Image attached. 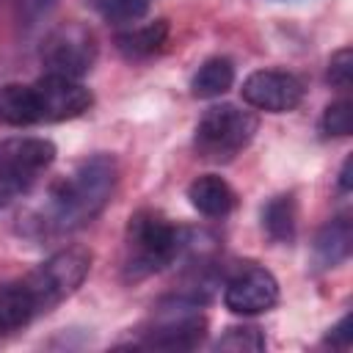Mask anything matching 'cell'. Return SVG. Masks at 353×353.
<instances>
[{
    "mask_svg": "<svg viewBox=\"0 0 353 353\" xmlns=\"http://www.w3.org/2000/svg\"><path fill=\"white\" fill-rule=\"evenodd\" d=\"M119 185V160L108 152H94L55 176L17 215V234L33 245L55 243L88 226L110 204Z\"/></svg>",
    "mask_w": 353,
    "mask_h": 353,
    "instance_id": "cell-1",
    "label": "cell"
},
{
    "mask_svg": "<svg viewBox=\"0 0 353 353\" xmlns=\"http://www.w3.org/2000/svg\"><path fill=\"white\" fill-rule=\"evenodd\" d=\"M199 234L201 232L168 221L160 210L143 207L132 212L124 229L121 279L135 284L165 270L168 265H176L196 248Z\"/></svg>",
    "mask_w": 353,
    "mask_h": 353,
    "instance_id": "cell-2",
    "label": "cell"
},
{
    "mask_svg": "<svg viewBox=\"0 0 353 353\" xmlns=\"http://www.w3.org/2000/svg\"><path fill=\"white\" fill-rule=\"evenodd\" d=\"M91 88L61 74H41L33 83L0 85V124L8 127L69 121L91 110Z\"/></svg>",
    "mask_w": 353,
    "mask_h": 353,
    "instance_id": "cell-3",
    "label": "cell"
},
{
    "mask_svg": "<svg viewBox=\"0 0 353 353\" xmlns=\"http://www.w3.org/2000/svg\"><path fill=\"white\" fill-rule=\"evenodd\" d=\"M207 336V317L201 314V301L190 295L165 298L154 314L135 328L130 339L132 347H154V350H193Z\"/></svg>",
    "mask_w": 353,
    "mask_h": 353,
    "instance_id": "cell-4",
    "label": "cell"
},
{
    "mask_svg": "<svg viewBox=\"0 0 353 353\" xmlns=\"http://www.w3.org/2000/svg\"><path fill=\"white\" fill-rule=\"evenodd\" d=\"M259 119L256 113L237 108L232 102L210 105L193 130V149L199 157L212 163H229L240 154L256 135Z\"/></svg>",
    "mask_w": 353,
    "mask_h": 353,
    "instance_id": "cell-5",
    "label": "cell"
},
{
    "mask_svg": "<svg viewBox=\"0 0 353 353\" xmlns=\"http://www.w3.org/2000/svg\"><path fill=\"white\" fill-rule=\"evenodd\" d=\"M55 143L36 135L0 141V207L25 196L39 176L52 165Z\"/></svg>",
    "mask_w": 353,
    "mask_h": 353,
    "instance_id": "cell-6",
    "label": "cell"
},
{
    "mask_svg": "<svg viewBox=\"0 0 353 353\" xmlns=\"http://www.w3.org/2000/svg\"><path fill=\"white\" fill-rule=\"evenodd\" d=\"M99 44L88 25L80 22H63L52 28L39 50V61L44 66V74H61L69 80H80L88 74L97 63Z\"/></svg>",
    "mask_w": 353,
    "mask_h": 353,
    "instance_id": "cell-7",
    "label": "cell"
},
{
    "mask_svg": "<svg viewBox=\"0 0 353 353\" xmlns=\"http://www.w3.org/2000/svg\"><path fill=\"white\" fill-rule=\"evenodd\" d=\"M58 303L36 276V270L0 281V336H11L22 328H28L41 314L52 312Z\"/></svg>",
    "mask_w": 353,
    "mask_h": 353,
    "instance_id": "cell-8",
    "label": "cell"
},
{
    "mask_svg": "<svg viewBox=\"0 0 353 353\" xmlns=\"http://www.w3.org/2000/svg\"><path fill=\"white\" fill-rule=\"evenodd\" d=\"M276 303H279V281L268 268L256 262L237 265L223 281V306L232 314L254 317L270 312Z\"/></svg>",
    "mask_w": 353,
    "mask_h": 353,
    "instance_id": "cell-9",
    "label": "cell"
},
{
    "mask_svg": "<svg viewBox=\"0 0 353 353\" xmlns=\"http://www.w3.org/2000/svg\"><path fill=\"white\" fill-rule=\"evenodd\" d=\"M243 99L265 113H290L303 102V83L287 69H256L243 80Z\"/></svg>",
    "mask_w": 353,
    "mask_h": 353,
    "instance_id": "cell-10",
    "label": "cell"
},
{
    "mask_svg": "<svg viewBox=\"0 0 353 353\" xmlns=\"http://www.w3.org/2000/svg\"><path fill=\"white\" fill-rule=\"evenodd\" d=\"M353 248V223L347 215H336L320 226L312 243V262L317 270H331L350 256Z\"/></svg>",
    "mask_w": 353,
    "mask_h": 353,
    "instance_id": "cell-11",
    "label": "cell"
},
{
    "mask_svg": "<svg viewBox=\"0 0 353 353\" xmlns=\"http://www.w3.org/2000/svg\"><path fill=\"white\" fill-rule=\"evenodd\" d=\"M188 201L207 218H226L237 207L234 188L218 174H201L188 185Z\"/></svg>",
    "mask_w": 353,
    "mask_h": 353,
    "instance_id": "cell-12",
    "label": "cell"
},
{
    "mask_svg": "<svg viewBox=\"0 0 353 353\" xmlns=\"http://www.w3.org/2000/svg\"><path fill=\"white\" fill-rule=\"evenodd\" d=\"M168 22L165 19H154L146 25H132L127 30H121L116 36V50L127 58V61H149L157 52H163L165 41H168Z\"/></svg>",
    "mask_w": 353,
    "mask_h": 353,
    "instance_id": "cell-13",
    "label": "cell"
},
{
    "mask_svg": "<svg viewBox=\"0 0 353 353\" xmlns=\"http://www.w3.org/2000/svg\"><path fill=\"white\" fill-rule=\"evenodd\" d=\"M234 85V63L223 55L207 58L190 77V94L196 99H215Z\"/></svg>",
    "mask_w": 353,
    "mask_h": 353,
    "instance_id": "cell-14",
    "label": "cell"
},
{
    "mask_svg": "<svg viewBox=\"0 0 353 353\" xmlns=\"http://www.w3.org/2000/svg\"><path fill=\"white\" fill-rule=\"evenodd\" d=\"M262 229L276 243H292L298 232V204L292 193H279L262 207Z\"/></svg>",
    "mask_w": 353,
    "mask_h": 353,
    "instance_id": "cell-15",
    "label": "cell"
},
{
    "mask_svg": "<svg viewBox=\"0 0 353 353\" xmlns=\"http://www.w3.org/2000/svg\"><path fill=\"white\" fill-rule=\"evenodd\" d=\"M91 6H94V8L99 11V17H105L108 22L124 25V22H138V19L149 11L152 0H91Z\"/></svg>",
    "mask_w": 353,
    "mask_h": 353,
    "instance_id": "cell-16",
    "label": "cell"
},
{
    "mask_svg": "<svg viewBox=\"0 0 353 353\" xmlns=\"http://www.w3.org/2000/svg\"><path fill=\"white\" fill-rule=\"evenodd\" d=\"M317 130L323 138H345L350 135V102L347 99H336L331 105H325Z\"/></svg>",
    "mask_w": 353,
    "mask_h": 353,
    "instance_id": "cell-17",
    "label": "cell"
},
{
    "mask_svg": "<svg viewBox=\"0 0 353 353\" xmlns=\"http://www.w3.org/2000/svg\"><path fill=\"white\" fill-rule=\"evenodd\" d=\"M265 334L256 325H234L215 342L218 350H265Z\"/></svg>",
    "mask_w": 353,
    "mask_h": 353,
    "instance_id": "cell-18",
    "label": "cell"
},
{
    "mask_svg": "<svg viewBox=\"0 0 353 353\" xmlns=\"http://www.w3.org/2000/svg\"><path fill=\"white\" fill-rule=\"evenodd\" d=\"M325 80H328L336 91H347V88H350V80H353V52H350V47H339V50L328 58Z\"/></svg>",
    "mask_w": 353,
    "mask_h": 353,
    "instance_id": "cell-19",
    "label": "cell"
},
{
    "mask_svg": "<svg viewBox=\"0 0 353 353\" xmlns=\"http://www.w3.org/2000/svg\"><path fill=\"white\" fill-rule=\"evenodd\" d=\"M58 0H19V19L22 25L33 28L36 22H41L52 8H55Z\"/></svg>",
    "mask_w": 353,
    "mask_h": 353,
    "instance_id": "cell-20",
    "label": "cell"
},
{
    "mask_svg": "<svg viewBox=\"0 0 353 353\" xmlns=\"http://www.w3.org/2000/svg\"><path fill=\"white\" fill-rule=\"evenodd\" d=\"M325 345H331V347H347L350 345V314H345L334 328H328Z\"/></svg>",
    "mask_w": 353,
    "mask_h": 353,
    "instance_id": "cell-21",
    "label": "cell"
},
{
    "mask_svg": "<svg viewBox=\"0 0 353 353\" xmlns=\"http://www.w3.org/2000/svg\"><path fill=\"white\" fill-rule=\"evenodd\" d=\"M339 190L342 193H347L350 190V157H345V163H342V168H339Z\"/></svg>",
    "mask_w": 353,
    "mask_h": 353,
    "instance_id": "cell-22",
    "label": "cell"
}]
</instances>
